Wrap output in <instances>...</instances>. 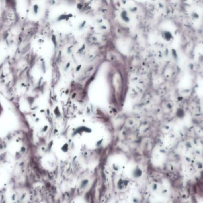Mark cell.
<instances>
[{"label":"cell","instance_id":"6da1fadb","mask_svg":"<svg viewBox=\"0 0 203 203\" xmlns=\"http://www.w3.org/2000/svg\"><path fill=\"white\" fill-rule=\"evenodd\" d=\"M128 183H129L128 180L123 179H120L117 182V188L118 190H123L127 187Z\"/></svg>","mask_w":203,"mask_h":203},{"label":"cell","instance_id":"7a4b0ae2","mask_svg":"<svg viewBox=\"0 0 203 203\" xmlns=\"http://www.w3.org/2000/svg\"><path fill=\"white\" fill-rule=\"evenodd\" d=\"M142 173H143V172H142V169L139 167L137 166L135 169L133 170L132 173V175L134 178L138 179L140 178H141V176H142Z\"/></svg>","mask_w":203,"mask_h":203},{"label":"cell","instance_id":"3957f363","mask_svg":"<svg viewBox=\"0 0 203 203\" xmlns=\"http://www.w3.org/2000/svg\"><path fill=\"white\" fill-rule=\"evenodd\" d=\"M88 182H89V181H88L87 179L83 180V182H81V188H85V187H86V186L87 185Z\"/></svg>","mask_w":203,"mask_h":203},{"label":"cell","instance_id":"277c9868","mask_svg":"<svg viewBox=\"0 0 203 203\" xmlns=\"http://www.w3.org/2000/svg\"><path fill=\"white\" fill-rule=\"evenodd\" d=\"M61 149H62V151H64V152H68V149H69L68 145H67V144H65L64 145H63V146H62V148Z\"/></svg>","mask_w":203,"mask_h":203}]
</instances>
